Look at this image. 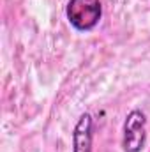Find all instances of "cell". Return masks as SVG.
I'll use <instances>...</instances> for the list:
<instances>
[{
    "instance_id": "1",
    "label": "cell",
    "mask_w": 150,
    "mask_h": 152,
    "mask_svg": "<svg viewBox=\"0 0 150 152\" xmlns=\"http://www.w3.org/2000/svg\"><path fill=\"white\" fill-rule=\"evenodd\" d=\"M66 16L74 30L90 32L99 25L103 18L101 0H69L66 7Z\"/></svg>"
},
{
    "instance_id": "2",
    "label": "cell",
    "mask_w": 150,
    "mask_h": 152,
    "mask_svg": "<svg viewBox=\"0 0 150 152\" xmlns=\"http://www.w3.org/2000/svg\"><path fill=\"white\" fill-rule=\"evenodd\" d=\"M147 140V115L141 110H131L124 122V152H141Z\"/></svg>"
},
{
    "instance_id": "3",
    "label": "cell",
    "mask_w": 150,
    "mask_h": 152,
    "mask_svg": "<svg viewBox=\"0 0 150 152\" xmlns=\"http://www.w3.org/2000/svg\"><path fill=\"white\" fill-rule=\"evenodd\" d=\"M94 118L88 112L79 115L73 129V152H92Z\"/></svg>"
}]
</instances>
